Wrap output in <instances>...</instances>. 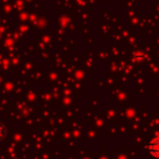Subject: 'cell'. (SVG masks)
<instances>
[{"label": "cell", "mask_w": 159, "mask_h": 159, "mask_svg": "<svg viewBox=\"0 0 159 159\" xmlns=\"http://www.w3.org/2000/svg\"><path fill=\"white\" fill-rule=\"evenodd\" d=\"M4 134H5V128H4L2 124H0V138H2Z\"/></svg>", "instance_id": "cell-2"}, {"label": "cell", "mask_w": 159, "mask_h": 159, "mask_svg": "<svg viewBox=\"0 0 159 159\" xmlns=\"http://www.w3.org/2000/svg\"><path fill=\"white\" fill-rule=\"evenodd\" d=\"M148 152H149L153 157L159 158V138L153 139V140L148 144Z\"/></svg>", "instance_id": "cell-1"}]
</instances>
